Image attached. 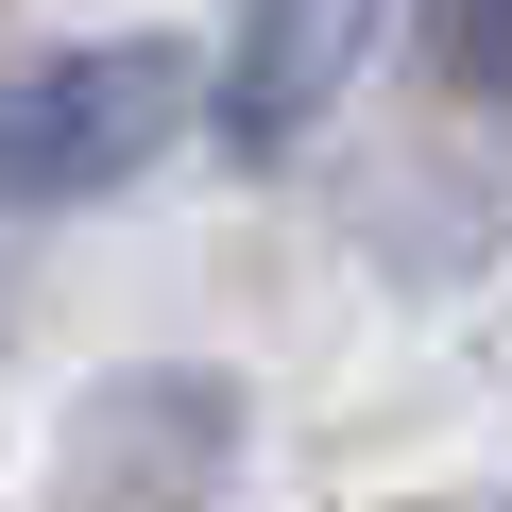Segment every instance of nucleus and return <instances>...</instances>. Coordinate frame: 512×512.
<instances>
[{
	"label": "nucleus",
	"mask_w": 512,
	"mask_h": 512,
	"mask_svg": "<svg viewBox=\"0 0 512 512\" xmlns=\"http://www.w3.org/2000/svg\"><path fill=\"white\" fill-rule=\"evenodd\" d=\"M427 69L461 103H512V0H427Z\"/></svg>",
	"instance_id": "20e7f679"
},
{
	"label": "nucleus",
	"mask_w": 512,
	"mask_h": 512,
	"mask_svg": "<svg viewBox=\"0 0 512 512\" xmlns=\"http://www.w3.org/2000/svg\"><path fill=\"white\" fill-rule=\"evenodd\" d=\"M376 35H393V0H239V35L205 52V137L239 171H274L291 137L342 120V86L376 69Z\"/></svg>",
	"instance_id": "f03ea898"
},
{
	"label": "nucleus",
	"mask_w": 512,
	"mask_h": 512,
	"mask_svg": "<svg viewBox=\"0 0 512 512\" xmlns=\"http://www.w3.org/2000/svg\"><path fill=\"white\" fill-rule=\"evenodd\" d=\"M188 120H205V52H188V35H86V52L0 69V222L120 205Z\"/></svg>",
	"instance_id": "f257e3e1"
},
{
	"label": "nucleus",
	"mask_w": 512,
	"mask_h": 512,
	"mask_svg": "<svg viewBox=\"0 0 512 512\" xmlns=\"http://www.w3.org/2000/svg\"><path fill=\"white\" fill-rule=\"evenodd\" d=\"M222 478H239V376H205V359L103 376L69 410V495L86 512H205Z\"/></svg>",
	"instance_id": "7ed1b4c3"
}]
</instances>
